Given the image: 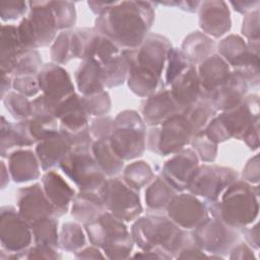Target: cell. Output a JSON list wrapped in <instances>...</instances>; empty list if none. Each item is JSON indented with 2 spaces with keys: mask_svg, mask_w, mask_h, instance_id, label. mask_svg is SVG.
Masks as SVG:
<instances>
[{
  "mask_svg": "<svg viewBox=\"0 0 260 260\" xmlns=\"http://www.w3.org/2000/svg\"><path fill=\"white\" fill-rule=\"evenodd\" d=\"M153 5L148 1H115L98 16L94 29L123 50L136 49L143 43L153 23Z\"/></svg>",
  "mask_w": 260,
  "mask_h": 260,
  "instance_id": "6da1fadb",
  "label": "cell"
},
{
  "mask_svg": "<svg viewBox=\"0 0 260 260\" xmlns=\"http://www.w3.org/2000/svg\"><path fill=\"white\" fill-rule=\"evenodd\" d=\"M171 48L167 38L148 34L138 48L122 50L128 64V86L133 93L147 98L165 88L162 73Z\"/></svg>",
  "mask_w": 260,
  "mask_h": 260,
  "instance_id": "7a4b0ae2",
  "label": "cell"
},
{
  "mask_svg": "<svg viewBox=\"0 0 260 260\" xmlns=\"http://www.w3.org/2000/svg\"><path fill=\"white\" fill-rule=\"evenodd\" d=\"M131 236L142 251H157L176 258L192 239L190 232L179 228L169 217L148 214L137 217L131 226Z\"/></svg>",
  "mask_w": 260,
  "mask_h": 260,
  "instance_id": "3957f363",
  "label": "cell"
},
{
  "mask_svg": "<svg viewBox=\"0 0 260 260\" xmlns=\"http://www.w3.org/2000/svg\"><path fill=\"white\" fill-rule=\"evenodd\" d=\"M212 217L239 230L251 224L258 216L259 189L245 180H236L213 202L207 203Z\"/></svg>",
  "mask_w": 260,
  "mask_h": 260,
  "instance_id": "277c9868",
  "label": "cell"
},
{
  "mask_svg": "<svg viewBox=\"0 0 260 260\" xmlns=\"http://www.w3.org/2000/svg\"><path fill=\"white\" fill-rule=\"evenodd\" d=\"M91 245L100 248L109 259L130 257L134 241L124 220L105 211L93 220L84 223Z\"/></svg>",
  "mask_w": 260,
  "mask_h": 260,
  "instance_id": "5b68a950",
  "label": "cell"
},
{
  "mask_svg": "<svg viewBox=\"0 0 260 260\" xmlns=\"http://www.w3.org/2000/svg\"><path fill=\"white\" fill-rule=\"evenodd\" d=\"M28 13L17 25L21 44L38 49L53 44L59 30L51 1H29Z\"/></svg>",
  "mask_w": 260,
  "mask_h": 260,
  "instance_id": "8992f818",
  "label": "cell"
},
{
  "mask_svg": "<svg viewBox=\"0 0 260 260\" xmlns=\"http://www.w3.org/2000/svg\"><path fill=\"white\" fill-rule=\"evenodd\" d=\"M109 142L123 160L141 156L146 148V128L141 116L133 110L120 112L114 119Z\"/></svg>",
  "mask_w": 260,
  "mask_h": 260,
  "instance_id": "52a82bcc",
  "label": "cell"
},
{
  "mask_svg": "<svg viewBox=\"0 0 260 260\" xmlns=\"http://www.w3.org/2000/svg\"><path fill=\"white\" fill-rule=\"evenodd\" d=\"M194 134L190 122L182 112H179L160 125L149 129L146 135V146L158 155L174 154L191 143Z\"/></svg>",
  "mask_w": 260,
  "mask_h": 260,
  "instance_id": "ba28073f",
  "label": "cell"
},
{
  "mask_svg": "<svg viewBox=\"0 0 260 260\" xmlns=\"http://www.w3.org/2000/svg\"><path fill=\"white\" fill-rule=\"evenodd\" d=\"M32 232L18 210L11 205L0 209V243L1 260L20 259L21 253L30 247Z\"/></svg>",
  "mask_w": 260,
  "mask_h": 260,
  "instance_id": "9c48e42d",
  "label": "cell"
},
{
  "mask_svg": "<svg viewBox=\"0 0 260 260\" xmlns=\"http://www.w3.org/2000/svg\"><path fill=\"white\" fill-rule=\"evenodd\" d=\"M59 168L79 191H99L106 181V175L94 159L90 147L72 148Z\"/></svg>",
  "mask_w": 260,
  "mask_h": 260,
  "instance_id": "30bf717a",
  "label": "cell"
},
{
  "mask_svg": "<svg viewBox=\"0 0 260 260\" xmlns=\"http://www.w3.org/2000/svg\"><path fill=\"white\" fill-rule=\"evenodd\" d=\"M99 193L106 210L124 221L135 220L143 210L138 192L120 178L106 179Z\"/></svg>",
  "mask_w": 260,
  "mask_h": 260,
  "instance_id": "8fae6325",
  "label": "cell"
},
{
  "mask_svg": "<svg viewBox=\"0 0 260 260\" xmlns=\"http://www.w3.org/2000/svg\"><path fill=\"white\" fill-rule=\"evenodd\" d=\"M236 180L238 174L235 170L218 165L198 166L188 186V191L202 197L206 203L216 201L222 192Z\"/></svg>",
  "mask_w": 260,
  "mask_h": 260,
  "instance_id": "7c38bea8",
  "label": "cell"
},
{
  "mask_svg": "<svg viewBox=\"0 0 260 260\" xmlns=\"http://www.w3.org/2000/svg\"><path fill=\"white\" fill-rule=\"evenodd\" d=\"M191 234L195 243L204 252L214 254L216 258L228 255L239 240L237 229L212 216H208L200 225L192 230Z\"/></svg>",
  "mask_w": 260,
  "mask_h": 260,
  "instance_id": "4fadbf2b",
  "label": "cell"
},
{
  "mask_svg": "<svg viewBox=\"0 0 260 260\" xmlns=\"http://www.w3.org/2000/svg\"><path fill=\"white\" fill-rule=\"evenodd\" d=\"M166 211L174 223L186 231L196 229L209 216L207 203L190 192L176 194Z\"/></svg>",
  "mask_w": 260,
  "mask_h": 260,
  "instance_id": "5bb4252c",
  "label": "cell"
},
{
  "mask_svg": "<svg viewBox=\"0 0 260 260\" xmlns=\"http://www.w3.org/2000/svg\"><path fill=\"white\" fill-rule=\"evenodd\" d=\"M230 138L242 139L252 125L259 120V99L257 94L245 96L236 107L216 116Z\"/></svg>",
  "mask_w": 260,
  "mask_h": 260,
  "instance_id": "9a60e30c",
  "label": "cell"
},
{
  "mask_svg": "<svg viewBox=\"0 0 260 260\" xmlns=\"http://www.w3.org/2000/svg\"><path fill=\"white\" fill-rule=\"evenodd\" d=\"M16 206L20 216L29 225L47 217H57L54 206L39 183L18 189Z\"/></svg>",
  "mask_w": 260,
  "mask_h": 260,
  "instance_id": "2e32d148",
  "label": "cell"
},
{
  "mask_svg": "<svg viewBox=\"0 0 260 260\" xmlns=\"http://www.w3.org/2000/svg\"><path fill=\"white\" fill-rule=\"evenodd\" d=\"M199 158L192 148H183L169 158L161 170V176L178 191L188 189L191 178L199 166Z\"/></svg>",
  "mask_w": 260,
  "mask_h": 260,
  "instance_id": "e0dca14e",
  "label": "cell"
},
{
  "mask_svg": "<svg viewBox=\"0 0 260 260\" xmlns=\"http://www.w3.org/2000/svg\"><path fill=\"white\" fill-rule=\"evenodd\" d=\"M37 76L40 90L55 103H60L75 93L70 75L59 64L49 63L43 65Z\"/></svg>",
  "mask_w": 260,
  "mask_h": 260,
  "instance_id": "ac0fdd59",
  "label": "cell"
},
{
  "mask_svg": "<svg viewBox=\"0 0 260 260\" xmlns=\"http://www.w3.org/2000/svg\"><path fill=\"white\" fill-rule=\"evenodd\" d=\"M198 11L199 26L208 37L219 38L231 29V13L224 1H203Z\"/></svg>",
  "mask_w": 260,
  "mask_h": 260,
  "instance_id": "d6986e66",
  "label": "cell"
},
{
  "mask_svg": "<svg viewBox=\"0 0 260 260\" xmlns=\"http://www.w3.org/2000/svg\"><path fill=\"white\" fill-rule=\"evenodd\" d=\"M181 112L175 103L170 89L161 88L147 96L141 104V118L145 125H160L169 117Z\"/></svg>",
  "mask_w": 260,
  "mask_h": 260,
  "instance_id": "ffe728a7",
  "label": "cell"
},
{
  "mask_svg": "<svg viewBox=\"0 0 260 260\" xmlns=\"http://www.w3.org/2000/svg\"><path fill=\"white\" fill-rule=\"evenodd\" d=\"M249 84L238 72L232 71L228 80L207 96L216 111H226L238 106L246 96Z\"/></svg>",
  "mask_w": 260,
  "mask_h": 260,
  "instance_id": "44dd1931",
  "label": "cell"
},
{
  "mask_svg": "<svg viewBox=\"0 0 260 260\" xmlns=\"http://www.w3.org/2000/svg\"><path fill=\"white\" fill-rule=\"evenodd\" d=\"M44 192L55 208L56 216L64 215L75 196L74 190L54 170L45 172L42 177Z\"/></svg>",
  "mask_w": 260,
  "mask_h": 260,
  "instance_id": "7402d4cb",
  "label": "cell"
},
{
  "mask_svg": "<svg viewBox=\"0 0 260 260\" xmlns=\"http://www.w3.org/2000/svg\"><path fill=\"white\" fill-rule=\"evenodd\" d=\"M202 96H207L230 77L232 70L228 62L218 54H212L197 68Z\"/></svg>",
  "mask_w": 260,
  "mask_h": 260,
  "instance_id": "603a6c76",
  "label": "cell"
},
{
  "mask_svg": "<svg viewBox=\"0 0 260 260\" xmlns=\"http://www.w3.org/2000/svg\"><path fill=\"white\" fill-rule=\"evenodd\" d=\"M7 158V167L11 180L15 183L35 181L40 177L41 165L36 152L18 148L11 151Z\"/></svg>",
  "mask_w": 260,
  "mask_h": 260,
  "instance_id": "cb8c5ba5",
  "label": "cell"
},
{
  "mask_svg": "<svg viewBox=\"0 0 260 260\" xmlns=\"http://www.w3.org/2000/svg\"><path fill=\"white\" fill-rule=\"evenodd\" d=\"M171 94L182 111L202 96L200 80L195 66L188 67L170 85Z\"/></svg>",
  "mask_w": 260,
  "mask_h": 260,
  "instance_id": "d4e9b609",
  "label": "cell"
},
{
  "mask_svg": "<svg viewBox=\"0 0 260 260\" xmlns=\"http://www.w3.org/2000/svg\"><path fill=\"white\" fill-rule=\"evenodd\" d=\"M83 34L81 28L61 31L52 44L50 55L54 63L63 65L70 60L82 57Z\"/></svg>",
  "mask_w": 260,
  "mask_h": 260,
  "instance_id": "484cf974",
  "label": "cell"
},
{
  "mask_svg": "<svg viewBox=\"0 0 260 260\" xmlns=\"http://www.w3.org/2000/svg\"><path fill=\"white\" fill-rule=\"evenodd\" d=\"M83 36L82 60L89 59L103 64L122 52L111 39L95 30L94 27L83 28Z\"/></svg>",
  "mask_w": 260,
  "mask_h": 260,
  "instance_id": "4316f807",
  "label": "cell"
},
{
  "mask_svg": "<svg viewBox=\"0 0 260 260\" xmlns=\"http://www.w3.org/2000/svg\"><path fill=\"white\" fill-rule=\"evenodd\" d=\"M71 149L72 147L69 142L58 132L55 135L37 142L35 152L40 161L42 171L47 172L57 166L59 167Z\"/></svg>",
  "mask_w": 260,
  "mask_h": 260,
  "instance_id": "83f0119b",
  "label": "cell"
},
{
  "mask_svg": "<svg viewBox=\"0 0 260 260\" xmlns=\"http://www.w3.org/2000/svg\"><path fill=\"white\" fill-rule=\"evenodd\" d=\"M36 142L29 134L27 120L11 123L1 116V156L5 158L13 148L34 145Z\"/></svg>",
  "mask_w": 260,
  "mask_h": 260,
  "instance_id": "f1b7e54d",
  "label": "cell"
},
{
  "mask_svg": "<svg viewBox=\"0 0 260 260\" xmlns=\"http://www.w3.org/2000/svg\"><path fill=\"white\" fill-rule=\"evenodd\" d=\"M0 41H1V47H0L1 72L11 74L16 60L27 48H25L20 42L17 25L2 24Z\"/></svg>",
  "mask_w": 260,
  "mask_h": 260,
  "instance_id": "f546056e",
  "label": "cell"
},
{
  "mask_svg": "<svg viewBox=\"0 0 260 260\" xmlns=\"http://www.w3.org/2000/svg\"><path fill=\"white\" fill-rule=\"evenodd\" d=\"M106 211L99 191H79L71 202V215L81 223H86Z\"/></svg>",
  "mask_w": 260,
  "mask_h": 260,
  "instance_id": "4dcf8cb0",
  "label": "cell"
},
{
  "mask_svg": "<svg viewBox=\"0 0 260 260\" xmlns=\"http://www.w3.org/2000/svg\"><path fill=\"white\" fill-rule=\"evenodd\" d=\"M215 50L214 41L202 31L196 30L188 35L182 43L181 52L188 62L195 66L210 57Z\"/></svg>",
  "mask_w": 260,
  "mask_h": 260,
  "instance_id": "1f68e13d",
  "label": "cell"
},
{
  "mask_svg": "<svg viewBox=\"0 0 260 260\" xmlns=\"http://www.w3.org/2000/svg\"><path fill=\"white\" fill-rule=\"evenodd\" d=\"M179 192L161 176H156L145 190V204L153 212L166 211L171 200Z\"/></svg>",
  "mask_w": 260,
  "mask_h": 260,
  "instance_id": "d6a6232c",
  "label": "cell"
},
{
  "mask_svg": "<svg viewBox=\"0 0 260 260\" xmlns=\"http://www.w3.org/2000/svg\"><path fill=\"white\" fill-rule=\"evenodd\" d=\"M75 82L82 95H88L105 89L101 80V64L94 60H82L75 72Z\"/></svg>",
  "mask_w": 260,
  "mask_h": 260,
  "instance_id": "836d02e7",
  "label": "cell"
},
{
  "mask_svg": "<svg viewBox=\"0 0 260 260\" xmlns=\"http://www.w3.org/2000/svg\"><path fill=\"white\" fill-rule=\"evenodd\" d=\"M90 150L106 176L115 177L122 172L124 160L115 153L111 147L109 138L93 140Z\"/></svg>",
  "mask_w": 260,
  "mask_h": 260,
  "instance_id": "e575fe53",
  "label": "cell"
},
{
  "mask_svg": "<svg viewBox=\"0 0 260 260\" xmlns=\"http://www.w3.org/2000/svg\"><path fill=\"white\" fill-rule=\"evenodd\" d=\"M127 74L128 64L122 53L101 64V80L105 88L123 84L127 79Z\"/></svg>",
  "mask_w": 260,
  "mask_h": 260,
  "instance_id": "d590c367",
  "label": "cell"
},
{
  "mask_svg": "<svg viewBox=\"0 0 260 260\" xmlns=\"http://www.w3.org/2000/svg\"><path fill=\"white\" fill-rule=\"evenodd\" d=\"M181 112L190 122L194 133H196L205 128L209 121L216 116L217 111L213 108L207 98L201 96L198 101Z\"/></svg>",
  "mask_w": 260,
  "mask_h": 260,
  "instance_id": "8d00e7d4",
  "label": "cell"
},
{
  "mask_svg": "<svg viewBox=\"0 0 260 260\" xmlns=\"http://www.w3.org/2000/svg\"><path fill=\"white\" fill-rule=\"evenodd\" d=\"M58 217L51 216L41 219L30 225L32 232V240L37 245H43L58 249L59 234H58Z\"/></svg>",
  "mask_w": 260,
  "mask_h": 260,
  "instance_id": "74e56055",
  "label": "cell"
},
{
  "mask_svg": "<svg viewBox=\"0 0 260 260\" xmlns=\"http://www.w3.org/2000/svg\"><path fill=\"white\" fill-rule=\"evenodd\" d=\"M153 178L154 174L152 169L144 160L133 161L123 171V181L137 192L148 185Z\"/></svg>",
  "mask_w": 260,
  "mask_h": 260,
  "instance_id": "f35d334b",
  "label": "cell"
},
{
  "mask_svg": "<svg viewBox=\"0 0 260 260\" xmlns=\"http://www.w3.org/2000/svg\"><path fill=\"white\" fill-rule=\"evenodd\" d=\"M85 244V235L79 223L72 221L63 223L59 233V245L63 250L76 253L81 250Z\"/></svg>",
  "mask_w": 260,
  "mask_h": 260,
  "instance_id": "ab89813d",
  "label": "cell"
},
{
  "mask_svg": "<svg viewBox=\"0 0 260 260\" xmlns=\"http://www.w3.org/2000/svg\"><path fill=\"white\" fill-rule=\"evenodd\" d=\"M28 131L35 142L55 135L59 132L58 119L54 116H34L27 119Z\"/></svg>",
  "mask_w": 260,
  "mask_h": 260,
  "instance_id": "60d3db41",
  "label": "cell"
},
{
  "mask_svg": "<svg viewBox=\"0 0 260 260\" xmlns=\"http://www.w3.org/2000/svg\"><path fill=\"white\" fill-rule=\"evenodd\" d=\"M190 66L193 65L188 62L181 50L177 48H171L168 53L166 66L162 74L164 86L166 87L171 85L172 82Z\"/></svg>",
  "mask_w": 260,
  "mask_h": 260,
  "instance_id": "b9f144b4",
  "label": "cell"
},
{
  "mask_svg": "<svg viewBox=\"0 0 260 260\" xmlns=\"http://www.w3.org/2000/svg\"><path fill=\"white\" fill-rule=\"evenodd\" d=\"M1 101L15 120L23 121L31 117V101L25 95L11 90Z\"/></svg>",
  "mask_w": 260,
  "mask_h": 260,
  "instance_id": "7bdbcfd3",
  "label": "cell"
},
{
  "mask_svg": "<svg viewBox=\"0 0 260 260\" xmlns=\"http://www.w3.org/2000/svg\"><path fill=\"white\" fill-rule=\"evenodd\" d=\"M42 58L38 50L26 49L16 60L12 70V76L37 75L42 68Z\"/></svg>",
  "mask_w": 260,
  "mask_h": 260,
  "instance_id": "ee69618b",
  "label": "cell"
},
{
  "mask_svg": "<svg viewBox=\"0 0 260 260\" xmlns=\"http://www.w3.org/2000/svg\"><path fill=\"white\" fill-rule=\"evenodd\" d=\"M192 149L196 152L198 158L204 162L214 161L217 154V144L212 142L203 130L196 132L191 140Z\"/></svg>",
  "mask_w": 260,
  "mask_h": 260,
  "instance_id": "f6af8a7d",
  "label": "cell"
},
{
  "mask_svg": "<svg viewBox=\"0 0 260 260\" xmlns=\"http://www.w3.org/2000/svg\"><path fill=\"white\" fill-rule=\"evenodd\" d=\"M52 8L57 18L59 30H67L76 22L75 5L70 1H51Z\"/></svg>",
  "mask_w": 260,
  "mask_h": 260,
  "instance_id": "bcb514c9",
  "label": "cell"
},
{
  "mask_svg": "<svg viewBox=\"0 0 260 260\" xmlns=\"http://www.w3.org/2000/svg\"><path fill=\"white\" fill-rule=\"evenodd\" d=\"M84 108L89 116L103 117L111 109V99L107 91L103 90L96 93L82 95Z\"/></svg>",
  "mask_w": 260,
  "mask_h": 260,
  "instance_id": "7dc6e473",
  "label": "cell"
},
{
  "mask_svg": "<svg viewBox=\"0 0 260 260\" xmlns=\"http://www.w3.org/2000/svg\"><path fill=\"white\" fill-rule=\"evenodd\" d=\"M28 8L26 1H2L0 3L1 19L2 21L17 20L26 13Z\"/></svg>",
  "mask_w": 260,
  "mask_h": 260,
  "instance_id": "c3c4849f",
  "label": "cell"
},
{
  "mask_svg": "<svg viewBox=\"0 0 260 260\" xmlns=\"http://www.w3.org/2000/svg\"><path fill=\"white\" fill-rule=\"evenodd\" d=\"M14 91L25 95L26 98L35 96L40 91L39 81L37 75H21L14 76L12 82Z\"/></svg>",
  "mask_w": 260,
  "mask_h": 260,
  "instance_id": "681fc988",
  "label": "cell"
},
{
  "mask_svg": "<svg viewBox=\"0 0 260 260\" xmlns=\"http://www.w3.org/2000/svg\"><path fill=\"white\" fill-rule=\"evenodd\" d=\"M114 127V119L109 116L95 117L89 125V133L92 140L109 138Z\"/></svg>",
  "mask_w": 260,
  "mask_h": 260,
  "instance_id": "f907efd6",
  "label": "cell"
},
{
  "mask_svg": "<svg viewBox=\"0 0 260 260\" xmlns=\"http://www.w3.org/2000/svg\"><path fill=\"white\" fill-rule=\"evenodd\" d=\"M60 259L61 255L58 253V249L37 245L35 244L32 247H28L24 250L21 255L20 259Z\"/></svg>",
  "mask_w": 260,
  "mask_h": 260,
  "instance_id": "816d5d0a",
  "label": "cell"
},
{
  "mask_svg": "<svg viewBox=\"0 0 260 260\" xmlns=\"http://www.w3.org/2000/svg\"><path fill=\"white\" fill-rule=\"evenodd\" d=\"M242 34L248 41L259 40V11L258 9L245 15L242 25Z\"/></svg>",
  "mask_w": 260,
  "mask_h": 260,
  "instance_id": "f5cc1de1",
  "label": "cell"
},
{
  "mask_svg": "<svg viewBox=\"0 0 260 260\" xmlns=\"http://www.w3.org/2000/svg\"><path fill=\"white\" fill-rule=\"evenodd\" d=\"M243 180H245L248 183H258L259 161L257 154L253 158H250L245 168L243 169Z\"/></svg>",
  "mask_w": 260,
  "mask_h": 260,
  "instance_id": "db71d44e",
  "label": "cell"
},
{
  "mask_svg": "<svg viewBox=\"0 0 260 260\" xmlns=\"http://www.w3.org/2000/svg\"><path fill=\"white\" fill-rule=\"evenodd\" d=\"M231 259H246V258H254L251 248L248 244L241 243L239 245H235L230 251Z\"/></svg>",
  "mask_w": 260,
  "mask_h": 260,
  "instance_id": "11a10c76",
  "label": "cell"
},
{
  "mask_svg": "<svg viewBox=\"0 0 260 260\" xmlns=\"http://www.w3.org/2000/svg\"><path fill=\"white\" fill-rule=\"evenodd\" d=\"M230 4L238 12L247 14L249 12L257 10L258 7H259L260 2L258 0H254V1H236V2L235 1H231Z\"/></svg>",
  "mask_w": 260,
  "mask_h": 260,
  "instance_id": "9f6ffc18",
  "label": "cell"
},
{
  "mask_svg": "<svg viewBox=\"0 0 260 260\" xmlns=\"http://www.w3.org/2000/svg\"><path fill=\"white\" fill-rule=\"evenodd\" d=\"M258 124L259 120L256 121L252 127L249 129L243 140L251 149H257L259 146V134H258Z\"/></svg>",
  "mask_w": 260,
  "mask_h": 260,
  "instance_id": "6f0895ef",
  "label": "cell"
},
{
  "mask_svg": "<svg viewBox=\"0 0 260 260\" xmlns=\"http://www.w3.org/2000/svg\"><path fill=\"white\" fill-rule=\"evenodd\" d=\"M161 5L176 6L188 12H196L199 9L201 1H179V2H160Z\"/></svg>",
  "mask_w": 260,
  "mask_h": 260,
  "instance_id": "680465c9",
  "label": "cell"
},
{
  "mask_svg": "<svg viewBox=\"0 0 260 260\" xmlns=\"http://www.w3.org/2000/svg\"><path fill=\"white\" fill-rule=\"evenodd\" d=\"M247 242L248 245L253 246L254 248L258 249L259 248V237H258V224L256 223L253 228H243L241 229Z\"/></svg>",
  "mask_w": 260,
  "mask_h": 260,
  "instance_id": "91938a15",
  "label": "cell"
},
{
  "mask_svg": "<svg viewBox=\"0 0 260 260\" xmlns=\"http://www.w3.org/2000/svg\"><path fill=\"white\" fill-rule=\"evenodd\" d=\"M76 258H105L106 256L103 255L100 251V248L92 245V247H87L81 249L75 253Z\"/></svg>",
  "mask_w": 260,
  "mask_h": 260,
  "instance_id": "94428289",
  "label": "cell"
},
{
  "mask_svg": "<svg viewBox=\"0 0 260 260\" xmlns=\"http://www.w3.org/2000/svg\"><path fill=\"white\" fill-rule=\"evenodd\" d=\"M12 82H13V76L11 74L1 72V100L9 91H11L10 88L12 87Z\"/></svg>",
  "mask_w": 260,
  "mask_h": 260,
  "instance_id": "6125c7cd",
  "label": "cell"
},
{
  "mask_svg": "<svg viewBox=\"0 0 260 260\" xmlns=\"http://www.w3.org/2000/svg\"><path fill=\"white\" fill-rule=\"evenodd\" d=\"M114 2H96V1H88L87 5L89 9L98 16L103 14L110 6H112Z\"/></svg>",
  "mask_w": 260,
  "mask_h": 260,
  "instance_id": "be15d7a7",
  "label": "cell"
},
{
  "mask_svg": "<svg viewBox=\"0 0 260 260\" xmlns=\"http://www.w3.org/2000/svg\"><path fill=\"white\" fill-rule=\"evenodd\" d=\"M11 177H10L7 165L4 162V160H1V189H4L6 187Z\"/></svg>",
  "mask_w": 260,
  "mask_h": 260,
  "instance_id": "e7e4bbea",
  "label": "cell"
}]
</instances>
